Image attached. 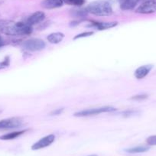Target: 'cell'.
Returning <instances> with one entry per match:
<instances>
[{
	"label": "cell",
	"mask_w": 156,
	"mask_h": 156,
	"mask_svg": "<svg viewBox=\"0 0 156 156\" xmlns=\"http://www.w3.org/2000/svg\"><path fill=\"white\" fill-rule=\"evenodd\" d=\"M63 1L67 5H74V6H81L86 2V0H63Z\"/></svg>",
	"instance_id": "17"
},
{
	"label": "cell",
	"mask_w": 156,
	"mask_h": 156,
	"mask_svg": "<svg viewBox=\"0 0 156 156\" xmlns=\"http://www.w3.org/2000/svg\"><path fill=\"white\" fill-rule=\"evenodd\" d=\"M2 109H0V113H2Z\"/></svg>",
	"instance_id": "26"
},
{
	"label": "cell",
	"mask_w": 156,
	"mask_h": 156,
	"mask_svg": "<svg viewBox=\"0 0 156 156\" xmlns=\"http://www.w3.org/2000/svg\"><path fill=\"white\" fill-rule=\"evenodd\" d=\"M148 96L147 94H139V95L133 96V97H131V100H136V101H140V100H145V99L148 98Z\"/></svg>",
	"instance_id": "22"
},
{
	"label": "cell",
	"mask_w": 156,
	"mask_h": 156,
	"mask_svg": "<svg viewBox=\"0 0 156 156\" xmlns=\"http://www.w3.org/2000/svg\"><path fill=\"white\" fill-rule=\"evenodd\" d=\"M88 12H87L86 9H74L72 11V15L75 17H79V18H83L85 16H87Z\"/></svg>",
	"instance_id": "16"
},
{
	"label": "cell",
	"mask_w": 156,
	"mask_h": 156,
	"mask_svg": "<svg viewBox=\"0 0 156 156\" xmlns=\"http://www.w3.org/2000/svg\"><path fill=\"white\" fill-rule=\"evenodd\" d=\"M45 19V14L44 12L41 11H37L34 12L33 14H31L29 17L28 18L26 22L28 25L33 26L34 25H37V24L41 23Z\"/></svg>",
	"instance_id": "8"
},
{
	"label": "cell",
	"mask_w": 156,
	"mask_h": 156,
	"mask_svg": "<svg viewBox=\"0 0 156 156\" xmlns=\"http://www.w3.org/2000/svg\"><path fill=\"white\" fill-rule=\"evenodd\" d=\"M64 3L63 0H43L41 5L45 9H55L63 6Z\"/></svg>",
	"instance_id": "11"
},
{
	"label": "cell",
	"mask_w": 156,
	"mask_h": 156,
	"mask_svg": "<svg viewBox=\"0 0 156 156\" xmlns=\"http://www.w3.org/2000/svg\"><path fill=\"white\" fill-rule=\"evenodd\" d=\"M55 136L54 134L48 135V136H44V137L41 138V139H39L37 142L31 145V150L33 151H37V150L42 149V148L48 147L55 142Z\"/></svg>",
	"instance_id": "7"
},
{
	"label": "cell",
	"mask_w": 156,
	"mask_h": 156,
	"mask_svg": "<svg viewBox=\"0 0 156 156\" xmlns=\"http://www.w3.org/2000/svg\"><path fill=\"white\" fill-rule=\"evenodd\" d=\"M88 13L96 16H109L113 13L111 4L105 0H96L86 7Z\"/></svg>",
	"instance_id": "2"
},
{
	"label": "cell",
	"mask_w": 156,
	"mask_h": 156,
	"mask_svg": "<svg viewBox=\"0 0 156 156\" xmlns=\"http://www.w3.org/2000/svg\"><path fill=\"white\" fill-rule=\"evenodd\" d=\"M89 156H97L96 154H92V155H89Z\"/></svg>",
	"instance_id": "27"
},
{
	"label": "cell",
	"mask_w": 156,
	"mask_h": 156,
	"mask_svg": "<svg viewBox=\"0 0 156 156\" xmlns=\"http://www.w3.org/2000/svg\"><path fill=\"white\" fill-rule=\"evenodd\" d=\"M136 12L144 15L156 12V0H146L143 2L136 9Z\"/></svg>",
	"instance_id": "6"
},
{
	"label": "cell",
	"mask_w": 156,
	"mask_h": 156,
	"mask_svg": "<svg viewBox=\"0 0 156 156\" xmlns=\"http://www.w3.org/2000/svg\"><path fill=\"white\" fill-rule=\"evenodd\" d=\"M27 129H23L20 130V131H15L12 132V133H7V134L2 135V136H0V139L1 140H12V139H16V138H19V136H21L22 135H23L24 133H26Z\"/></svg>",
	"instance_id": "13"
},
{
	"label": "cell",
	"mask_w": 156,
	"mask_h": 156,
	"mask_svg": "<svg viewBox=\"0 0 156 156\" xmlns=\"http://www.w3.org/2000/svg\"><path fill=\"white\" fill-rule=\"evenodd\" d=\"M4 45V41L3 39H2V37L0 36V48L2 47V46Z\"/></svg>",
	"instance_id": "25"
},
{
	"label": "cell",
	"mask_w": 156,
	"mask_h": 156,
	"mask_svg": "<svg viewBox=\"0 0 156 156\" xmlns=\"http://www.w3.org/2000/svg\"><path fill=\"white\" fill-rule=\"evenodd\" d=\"M79 25V22L78 21H73V22H71L70 23V27H74V26H76V25Z\"/></svg>",
	"instance_id": "24"
},
{
	"label": "cell",
	"mask_w": 156,
	"mask_h": 156,
	"mask_svg": "<svg viewBox=\"0 0 156 156\" xmlns=\"http://www.w3.org/2000/svg\"><path fill=\"white\" fill-rule=\"evenodd\" d=\"M10 64V58L9 57L7 56L5 57V59L3 60L2 61H0V70L1 69H4L5 67H9Z\"/></svg>",
	"instance_id": "20"
},
{
	"label": "cell",
	"mask_w": 156,
	"mask_h": 156,
	"mask_svg": "<svg viewBox=\"0 0 156 156\" xmlns=\"http://www.w3.org/2000/svg\"><path fill=\"white\" fill-rule=\"evenodd\" d=\"M94 34V31H85V32H82L80 34H78L76 36H74L73 37V40H77V39L83 38V37H90V36H92Z\"/></svg>",
	"instance_id": "18"
},
{
	"label": "cell",
	"mask_w": 156,
	"mask_h": 156,
	"mask_svg": "<svg viewBox=\"0 0 156 156\" xmlns=\"http://www.w3.org/2000/svg\"><path fill=\"white\" fill-rule=\"evenodd\" d=\"M150 149L148 146H144V145H139V146L133 147V148H127L125 150L126 152L129 154H138V153H144L148 151Z\"/></svg>",
	"instance_id": "15"
},
{
	"label": "cell",
	"mask_w": 156,
	"mask_h": 156,
	"mask_svg": "<svg viewBox=\"0 0 156 156\" xmlns=\"http://www.w3.org/2000/svg\"><path fill=\"white\" fill-rule=\"evenodd\" d=\"M153 68V65L151 64H147V65H142L141 67H138L136 70H135L134 76L136 79L138 80H142L144 79L145 76H148V73Z\"/></svg>",
	"instance_id": "9"
},
{
	"label": "cell",
	"mask_w": 156,
	"mask_h": 156,
	"mask_svg": "<svg viewBox=\"0 0 156 156\" xmlns=\"http://www.w3.org/2000/svg\"><path fill=\"white\" fill-rule=\"evenodd\" d=\"M139 113V111L138 110H134V109H128V110H125L123 112H122V115L124 117H129V116H133V115H138Z\"/></svg>",
	"instance_id": "19"
},
{
	"label": "cell",
	"mask_w": 156,
	"mask_h": 156,
	"mask_svg": "<svg viewBox=\"0 0 156 156\" xmlns=\"http://www.w3.org/2000/svg\"><path fill=\"white\" fill-rule=\"evenodd\" d=\"M118 25L117 22H96V21H90V25L94 28H97V29L100 30V31H103V30H107L110 29V28H114Z\"/></svg>",
	"instance_id": "10"
},
{
	"label": "cell",
	"mask_w": 156,
	"mask_h": 156,
	"mask_svg": "<svg viewBox=\"0 0 156 156\" xmlns=\"http://www.w3.org/2000/svg\"><path fill=\"white\" fill-rule=\"evenodd\" d=\"M22 120L19 118L13 117L0 120V130H9L20 128L22 126Z\"/></svg>",
	"instance_id": "5"
},
{
	"label": "cell",
	"mask_w": 156,
	"mask_h": 156,
	"mask_svg": "<svg viewBox=\"0 0 156 156\" xmlns=\"http://www.w3.org/2000/svg\"><path fill=\"white\" fill-rule=\"evenodd\" d=\"M32 26L26 22L12 20H0V32L9 36L29 35L32 32Z\"/></svg>",
	"instance_id": "1"
},
{
	"label": "cell",
	"mask_w": 156,
	"mask_h": 156,
	"mask_svg": "<svg viewBox=\"0 0 156 156\" xmlns=\"http://www.w3.org/2000/svg\"><path fill=\"white\" fill-rule=\"evenodd\" d=\"M116 110L115 107L112 106H102V107L92 108V109H83L75 112L73 115L76 117H87L91 115H99V114L104 113V112H112Z\"/></svg>",
	"instance_id": "3"
},
{
	"label": "cell",
	"mask_w": 156,
	"mask_h": 156,
	"mask_svg": "<svg viewBox=\"0 0 156 156\" xmlns=\"http://www.w3.org/2000/svg\"><path fill=\"white\" fill-rule=\"evenodd\" d=\"M22 46L28 51H40L45 48L46 43L42 39L31 38L23 42Z\"/></svg>",
	"instance_id": "4"
},
{
	"label": "cell",
	"mask_w": 156,
	"mask_h": 156,
	"mask_svg": "<svg viewBox=\"0 0 156 156\" xmlns=\"http://www.w3.org/2000/svg\"><path fill=\"white\" fill-rule=\"evenodd\" d=\"M139 0H120V7L122 10H132L137 5Z\"/></svg>",
	"instance_id": "14"
},
{
	"label": "cell",
	"mask_w": 156,
	"mask_h": 156,
	"mask_svg": "<svg viewBox=\"0 0 156 156\" xmlns=\"http://www.w3.org/2000/svg\"><path fill=\"white\" fill-rule=\"evenodd\" d=\"M65 35L64 33L62 32H54L48 35L47 39L49 43L53 44H58L61 43L63 41V39L64 38Z\"/></svg>",
	"instance_id": "12"
},
{
	"label": "cell",
	"mask_w": 156,
	"mask_h": 156,
	"mask_svg": "<svg viewBox=\"0 0 156 156\" xmlns=\"http://www.w3.org/2000/svg\"><path fill=\"white\" fill-rule=\"evenodd\" d=\"M146 143L148 145H156V135L151 136L146 139Z\"/></svg>",
	"instance_id": "21"
},
{
	"label": "cell",
	"mask_w": 156,
	"mask_h": 156,
	"mask_svg": "<svg viewBox=\"0 0 156 156\" xmlns=\"http://www.w3.org/2000/svg\"><path fill=\"white\" fill-rule=\"evenodd\" d=\"M63 111H64V108H61V109H55V110L52 111V112H51V115H61V114L63 112Z\"/></svg>",
	"instance_id": "23"
}]
</instances>
